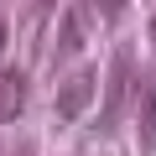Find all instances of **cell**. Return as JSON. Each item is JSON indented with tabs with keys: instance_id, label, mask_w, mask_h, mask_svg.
I'll return each instance as SVG.
<instances>
[{
	"instance_id": "obj_1",
	"label": "cell",
	"mask_w": 156,
	"mask_h": 156,
	"mask_svg": "<svg viewBox=\"0 0 156 156\" xmlns=\"http://www.w3.org/2000/svg\"><path fill=\"white\" fill-rule=\"evenodd\" d=\"M94 89H99V73H73V78H62V89H57V115H83L89 104H94Z\"/></svg>"
},
{
	"instance_id": "obj_2",
	"label": "cell",
	"mask_w": 156,
	"mask_h": 156,
	"mask_svg": "<svg viewBox=\"0 0 156 156\" xmlns=\"http://www.w3.org/2000/svg\"><path fill=\"white\" fill-rule=\"evenodd\" d=\"M130 89H135V62H130V52H120V57H115V68H109V89H104V125L125 109Z\"/></svg>"
},
{
	"instance_id": "obj_3",
	"label": "cell",
	"mask_w": 156,
	"mask_h": 156,
	"mask_svg": "<svg viewBox=\"0 0 156 156\" xmlns=\"http://www.w3.org/2000/svg\"><path fill=\"white\" fill-rule=\"evenodd\" d=\"M83 42H89V16H83V5H68L62 21H57V52L62 57L68 52H83Z\"/></svg>"
},
{
	"instance_id": "obj_4",
	"label": "cell",
	"mask_w": 156,
	"mask_h": 156,
	"mask_svg": "<svg viewBox=\"0 0 156 156\" xmlns=\"http://www.w3.org/2000/svg\"><path fill=\"white\" fill-rule=\"evenodd\" d=\"M21 109H26V73L5 68L0 73V120H16Z\"/></svg>"
},
{
	"instance_id": "obj_5",
	"label": "cell",
	"mask_w": 156,
	"mask_h": 156,
	"mask_svg": "<svg viewBox=\"0 0 156 156\" xmlns=\"http://www.w3.org/2000/svg\"><path fill=\"white\" fill-rule=\"evenodd\" d=\"M151 120H156V78L140 89V140L151 146Z\"/></svg>"
},
{
	"instance_id": "obj_6",
	"label": "cell",
	"mask_w": 156,
	"mask_h": 156,
	"mask_svg": "<svg viewBox=\"0 0 156 156\" xmlns=\"http://www.w3.org/2000/svg\"><path fill=\"white\" fill-rule=\"evenodd\" d=\"M94 5H99V16H109V21H115V16L125 11V0H94Z\"/></svg>"
},
{
	"instance_id": "obj_7",
	"label": "cell",
	"mask_w": 156,
	"mask_h": 156,
	"mask_svg": "<svg viewBox=\"0 0 156 156\" xmlns=\"http://www.w3.org/2000/svg\"><path fill=\"white\" fill-rule=\"evenodd\" d=\"M0 52H5V16H0Z\"/></svg>"
},
{
	"instance_id": "obj_8",
	"label": "cell",
	"mask_w": 156,
	"mask_h": 156,
	"mask_svg": "<svg viewBox=\"0 0 156 156\" xmlns=\"http://www.w3.org/2000/svg\"><path fill=\"white\" fill-rule=\"evenodd\" d=\"M151 42H156V16H151Z\"/></svg>"
},
{
	"instance_id": "obj_9",
	"label": "cell",
	"mask_w": 156,
	"mask_h": 156,
	"mask_svg": "<svg viewBox=\"0 0 156 156\" xmlns=\"http://www.w3.org/2000/svg\"><path fill=\"white\" fill-rule=\"evenodd\" d=\"M11 156H31V151H11Z\"/></svg>"
}]
</instances>
